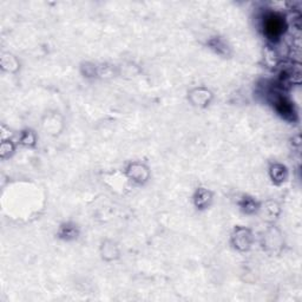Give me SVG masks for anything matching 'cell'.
Masks as SVG:
<instances>
[{
	"mask_svg": "<svg viewBox=\"0 0 302 302\" xmlns=\"http://www.w3.org/2000/svg\"><path fill=\"white\" fill-rule=\"evenodd\" d=\"M267 215H268L269 218H278L279 215L281 213V209L279 207L278 203H275V202H269L268 204L266 205L265 208Z\"/></svg>",
	"mask_w": 302,
	"mask_h": 302,
	"instance_id": "obj_7",
	"label": "cell"
},
{
	"mask_svg": "<svg viewBox=\"0 0 302 302\" xmlns=\"http://www.w3.org/2000/svg\"><path fill=\"white\" fill-rule=\"evenodd\" d=\"M213 200L211 192L204 188H198L195 192L194 202L197 209H205L210 205V202Z\"/></svg>",
	"mask_w": 302,
	"mask_h": 302,
	"instance_id": "obj_5",
	"label": "cell"
},
{
	"mask_svg": "<svg viewBox=\"0 0 302 302\" xmlns=\"http://www.w3.org/2000/svg\"><path fill=\"white\" fill-rule=\"evenodd\" d=\"M127 173L133 181L137 183L147 181L148 176H149L148 168H146L143 164H141V163H133V164H130L127 169Z\"/></svg>",
	"mask_w": 302,
	"mask_h": 302,
	"instance_id": "obj_2",
	"label": "cell"
},
{
	"mask_svg": "<svg viewBox=\"0 0 302 302\" xmlns=\"http://www.w3.org/2000/svg\"><path fill=\"white\" fill-rule=\"evenodd\" d=\"M282 28H284V21L281 18L276 17V15H272L268 18V20L266 22V31L267 34L272 38H276L281 36Z\"/></svg>",
	"mask_w": 302,
	"mask_h": 302,
	"instance_id": "obj_4",
	"label": "cell"
},
{
	"mask_svg": "<svg viewBox=\"0 0 302 302\" xmlns=\"http://www.w3.org/2000/svg\"><path fill=\"white\" fill-rule=\"evenodd\" d=\"M233 241H234V245H235L237 249L240 250L249 249L253 241L252 233H250V230L245 229V228H237L233 235Z\"/></svg>",
	"mask_w": 302,
	"mask_h": 302,
	"instance_id": "obj_1",
	"label": "cell"
},
{
	"mask_svg": "<svg viewBox=\"0 0 302 302\" xmlns=\"http://www.w3.org/2000/svg\"><path fill=\"white\" fill-rule=\"evenodd\" d=\"M241 207H242L243 210L248 214L255 213V211H258L260 209V205L256 203L255 200H253V198H246V197L243 198L242 203H241Z\"/></svg>",
	"mask_w": 302,
	"mask_h": 302,
	"instance_id": "obj_6",
	"label": "cell"
},
{
	"mask_svg": "<svg viewBox=\"0 0 302 302\" xmlns=\"http://www.w3.org/2000/svg\"><path fill=\"white\" fill-rule=\"evenodd\" d=\"M269 175L275 184H282L288 178V169L281 163H274L269 168Z\"/></svg>",
	"mask_w": 302,
	"mask_h": 302,
	"instance_id": "obj_3",
	"label": "cell"
},
{
	"mask_svg": "<svg viewBox=\"0 0 302 302\" xmlns=\"http://www.w3.org/2000/svg\"><path fill=\"white\" fill-rule=\"evenodd\" d=\"M62 235H63V236L67 235L66 237H69V235H70V236H76V235H77V233H76L75 227H70L69 224H66L65 227H63V229H62Z\"/></svg>",
	"mask_w": 302,
	"mask_h": 302,
	"instance_id": "obj_8",
	"label": "cell"
}]
</instances>
